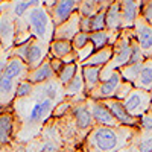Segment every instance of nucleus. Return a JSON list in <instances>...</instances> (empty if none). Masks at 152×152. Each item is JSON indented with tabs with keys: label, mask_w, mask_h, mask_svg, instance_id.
I'll list each match as a JSON object with an SVG mask.
<instances>
[{
	"label": "nucleus",
	"mask_w": 152,
	"mask_h": 152,
	"mask_svg": "<svg viewBox=\"0 0 152 152\" xmlns=\"http://www.w3.org/2000/svg\"><path fill=\"white\" fill-rule=\"evenodd\" d=\"M73 152H84V151H82V149H81V148H78V149H75V151H73Z\"/></svg>",
	"instance_id": "obj_46"
},
{
	"label": "nucleus",
	"mask_w": 152,
	"mask_h": 152,
	"mask_svg": "<svg viewBox=\"0 0 152 152\" xmlns=\"http://www.w3.org/2000/svg\"><path fill=\"white\" fill-rule=\"evenodd\" d=\"M56 75L52 69V66H50V61L49 58L46 61H43L38 67L29 70V75H28V81L32 82L34 85H38V84H44L50 79H55Z\"/></svg>",
	"instance_id": "obj_19"
},
{
	"label": "nucleus",
	"mask_w": 152,
	"mask_h": 152,
	"mask_svg": "<svg viewBox=\"0 0 152 152\" xmlns=\"http://www.w3.org/2000/svg\"><path fill=\"white\" fill-rule=\"evenodd\" d=\"M34 90H35V85L32 82H29L28 79L24 81H20L17 84V90H15V99H26V97H31L34 94Z\"/></svg>",
	"instance_id": "obj_31"
},
{
	"label": "nucleus",
	"mask_w": 152,
	"mask_h": 152,
	"mask_svg": "<svg viewBox=\"0 0 152 152\" xmlns=\"http://www.w3.org/2000/svg\"><path fill=\"white\" fill-rule=\"evenodd\" d=\"M0 152H14L12 146H0Z\"/></svg>",
	"instance_id": "obj_41"
},
{
	"label": "nucleus",
	"mask_w": 152,
	"mask_h": 152,
	"mask_svg": "<svg viewBox=\"0 0 152 152\" xmlns=\"http://www.w3.org/2000/svg\"><path fill=\"white\" fill-rule=\"evenodd\" d=\"M2 52H3V50H2V49H0V53H2Z\"/></svg>",
	"instance_id": "obj_48"
},
{
	"label": "nucleus",
	"mask_w": 152,
	"mask_h": 152,
	"mask_svg": "<svg viewBox=\"0 0 152 152\" xmlns=\"http://www.w3.org/2000/svg\"><path fill=\"white\" fill-rule=\"evenodd\" d=\"M132 88H134V85H132V84H129V82L123 81V82H122V85L119 87L117 93H116V99H119V100H125V97L131 93Z\"/></svg>",
	"instance_id": "obj_36"
},
{
	"label": "nucleus",
	"mask_w": 152,
	"mask_h": 152,
	"mask_svg": "<svg viewBox=\"0 0 152 152\" xmlns=\"http://www.w3.org/2000/svg\"><path fill=\"white\" fill-rule=\"evenodd\" d=\"M47 58H49V44L38 41L35 38H31L29 46H28V55H26L28 67L32 70V69L38 67Z\"/></svg>",
	"instance_id": "obj_14"
},
{
	"label": "nucleus",
	"mask_w": 152,
	"mask_h": 152,
	"mask_svg": "<svg viewBox=\"0 0 152 152\" xmlns=\"http://www.w3.org/2000/svg\"><path fill=\"white\" fill-rule=\"evenodd\" d=\"M37 6H41V0H15L14 3H11L9 8H6L14 18H21L28 14V12L32 9V8H37Z\"/></svg>",
	"instance_id": "obj_25"
},
{
	"label": "nucleus",
	"mask_w": 152,
	"mask_h": 152,
	"mask_svg": "<svg viewBox=\"0 0 152 152\" xmlns=\"http://www.w3.org/2000/svg\"><path fill=\"white\" fill-rule=\"evenodd\" d=\"M72 53H76L72 41L67 40H52L49 44V56L50 58H58V59H66Z\"/></svg>",
	"instance_id": "obj_22"
},
{
	"label": "nucleus",
	"mask_w": 152,
	"mask_h": 152,
	"mask_svg": "<svg viewBox=\"0 0 152 152\" xmlns=\"http://www.w3.org/2000/svg\"><path fill=\"white\" fill-rule=\"evenodd\" d=\"M75 104H76L75 99L66 97L64 100H61V102H58V104L55 105L53 113H52V117L56 119V120H59V119H62V117H66L67 114L72 111V108H73Z\"/></svg>",
	"instance_id": "obj_29"
},
{
	"label": "nucleus",
	"mask_w": 152,
	"mask_h": 152,
	"mask_svg": "<svg viewBox=\"0 0 152 152\" xmlns=\"http://www.w3.org/2000/svg\"><path fill=\"white\" fill-rule=\"evenodd\" d=\"M140 2H142V6H143L145 3H148V2H151V0H140Z\"/></svg>",
	"instance_id": "obj_45"
},
{
	"label": "nucleus",
	"mask_w": 152,
	"mask_h": 152,
	"mask_svg": "<svg viewBox=\"0 0 152 152\" xmlns=\"http://www.w3.org/2000/svg\"><path fill=\"white\" fill-rule=\"evenodd\" d=\"M29 67L28 64L24 62L23 59L17 58V56H9L8 58V64H6V69H5V76L11 79H15V81H24L28 79V75H29Z\"/></svg>",
	"instance_id": "obj_17"
},
{
	"label": "nucleus",
	"mask_w": 152,
	"mask_h": 152,
	"mask_svg": "<svg viewBox=\"0 0 152 152\" xmlns=\"http://www.w3.org/2000/svg\"><path fill=\"white\" fill-rule=\"evenodd\" d=\"M105 104V107L111 111V114L117 119V122L123 126H131V128H138V119L132 117L131 114L126 111L125 105H123V100H119L116 97H111V99H105L102 100Z\"/></svg>",
	"instance_id": "obj_11"
},
{
	"label": "nucleus",
	"mask_w": 152,
	"mask_h": 152,
	"mask_svg": "<svg viewBox=\"0 0 152 152\" xmlns=\"http://www.w3.org/2000/svg\"><path fill=\"white\" fill-rule=\"evenodd\" d=\"M134 38L140 47V50L143 52L146 59H152V26L142 17L138 15V18L134 23Z\"/></svg>",
	"instance_id": "obj_7"
},
{
	"label": "nucleus",
	"mask_w": 152,
	"mask_h": 152,
	"mask_svg": "<svg viewBox=\"0 0 152 152\" xmlns=\"http://www.w3.org/2000/svg\"><path fill=\"white\" fill-rule=\"evenodd\" d=\"M151 96H152V90H151ZM151 110H152V107H151Z\"/></svg>",
	"instance_id": "obj_47"
},
{
	"label": "nucleus",
	"mask_w": 152,
	"mask_h": 152,
	"mask_svg": "<svg viewBox=\"0 0 152 152\" xmlns=\"http://www.w3.org/2000/svg\"><path fill=\"white\" fill-rule=\"evenodd\" d=\"M138 132V128L131 126H99L88 132L81 145L84 152H117L128 148Z\"/></svg>",
	"instance_id": "obj_1"
},
{
	"label": "nucleus",
	"mask_w": 152,
	"mask_h": 152,
	"mask_svg": "<svg viewBox=\"0 0 152 152\" xmlns=\"http://www.w3.org/2000/svg\"><path fill=\"white\" fill-rule=\"evenodd\" d=\"M142 67H143V62H142V64H128V66L122 67L119 70V73L122 75L123 81L129 82V84H134L135 79H137V76H138V73H140V70H142Z\"/></svg>",
	"instance_id": "obj_30"
},
{
	"label": "nucleus",
	"mask_w": 152,
	"mask_h": 152,
	"mask_svg": "<svg viewBox=\"0 0 152 152\" xmlns=\"http://www.w3.org/2000/svg\"><path fill=\"white\" fill-rule=\"evenodd\" d=\"M129 146L132 152H152V132H143L138 129Z\"/></svg>",
	"instance_id": "obj_26"
},
{
	"label": "nucleus",
	"mask_w": 152,
	"mask_h": 152,
	"mask_svg": "<svg viewBox=\"0 0 152 152\" xmlns=\"http://www.w3.org/2000/svg\"><path fill=\"white\" fill-rule=\"evenodd\" d=\"M49 61H50V66H52L55 75L58 76V73L62 70V67H64V61H62V59H58V58H50V56H49Z\"/></svg>",
	"instance_id": "obj_39"
},
{
	"label": "nucleus",
	"mask_w": 152,
	"mask_h": 152,
	"mask_svg": "<svg viewBox=\"0 0 152 152\" xmlns=\"http://www.w3.org/2000/svg\"><path fill=\"white\" fill-rule=\"evenodd\" d=\"M3 11H5V8H3L2 5H0V15H2V14H3Z\"/></svg>",
	"instance_id": "obj_44"
},
{
	"label": "nucleus",
	"mask_w": 152,
	"mask_h": 152,
	"mask_svg": "<svg viewBox=\"0 0 152 152\" xmlns=\"http://www.w3.org/2000/svg\"><path fill=\"white\" fill-rule=\"evenodd\" d=\"M105 11H107V8H102L99 12H96L93 17H90L91 18V32H99V31H105L107 29Z\"/></svg>",
	"instance_id": "obj_32"
},
{
	"label": "nucleus",
	"mask_w": 152,
	"mask_h": 152,
	"mask_svg": "<svg viewBox=\"0 0 152 152\" xmlns=\"http://www.w3.org/2000/svg\"><path fill=\"white\" fill-rule=\"evenodd\" d=\"M146 58L143 55V52L140 50V47H138L137 41H134L132 44V52H131V59H129V64H142V62H145Z\"/></svg>",
	"instance_id": "obj_35"
},
{
	"label": "nucleus",
	"mask_w": 152,
	"mask_h": 152,
	"mask_svg": "<svg viewBox=\"0 0 152 152\" xmlns=\"http://www.w3.org/2000/svg\"><path fill=\"white\" fill-rule=\"evenodd\" d=\"M78 6H79L78 0H55L52 8H49L53 24L58 26V24L64 23L67 18H70L78 11Z\"/></svg>",
	"instance_id": "obj_12"
},
{
	"label": "nucleus",
	"mask_w": 152,
	"mask_h": 152,
	"mask_svg": "<svg viewBox=\"0 0 152 152\" xmlns=\"http://www.w3.org/2000/svg\"><path fill=\"white\" fill-rule=\"evenodd\" d=\"M117 152H132V149H131V146H128V148H125V149H120V151H117Z\"/></svg>",
	"instance_id": "obj_42"
},
{
	"label": "nucleus",
	"mask_w": 152,
	"mask_h": 152,
	"mask_svg": "<svg viewBox=\"0 0 152 152\" xmlns=\"http://www.w3.org/2000/svg\"><path fill=\"white\" fill-rule=\"evenodd\" d=\"M82 78L85 84V94L87 97L93 93V90L100 84V73L102 67H81Z\"/></svg>",
	"instance_id": "obj_23"
},
{
	"label": "nucleus",
	"mask_w": 152,
	"mask_h": 152,
	"mask_svg": "<svg viewBox=\"0 0 152 152\" xmlns=\"http://www.w3.org/2000/svg\"><path fill=\"white\" fill-rule=\"evenodd\" d=\"M140 15L152 26V0L148 3H145L142 8H140Z\"/></svg>",
	"instance_id": "obj_37"
},
{
	"label": "nucleus",
	"mask_w": 152,
	"mask_h": 152,
	"mask_svg": "<svg viewBox=\"0 0 152 152\" xmlns=\"http://www.w3.org/2000/svg\"><path fill=\"white\" fill-rule=\"evenodd\" d=\"M138 129L143 132H152V110L138 119Z\"/></svg>",
	"instance_id": "obj_34"
},
{
	"label": "nucleus",
	"mask_w": 152,
	"mask_h": 152,
	"mask_svg": "<svg viewBox=\"0 0 152 152\" xmlns=\"http://www.w3.org/2000/svg\"><path fill=\"white\" fill-rule=\"evenodd\" d=\"M85 102H87V107H88V110H90L96 125H99V126H119L120 125L117 122V119L111 114V111L105 107V104L102 102V100L87 97Z\"/></svg>",
	"instance_id": "obj_10"
},
{
	"label": "nucleus",
	"mask_w": 152,
	"mask_h": 152,
	"mask_svg": "<svg viewBox=\"0 0 152 152\" xmlns=\"http://www.w3.org/2000/svg\"><path fill=\"white\" fill-rule=\"evenodd\" d=\"M81 66H79V62H70V64H64V67H62V70L58 73L56 76V79L62 84V85H67L76 75H78Z\"/></svg>",
	"instance_id": "obj_28"
},
{
	"label": "nucleus",
	"mask_w": 152,
	"mask_h": 152,
	"mask_svg": "<svg viewBox=\"0 0 152 152\" xmlns=\"http://www.w3.org/2000/svg\"><path fill=\"white\" fill-rule=\"evenodd\" d=\"M79 23H81V14L76 11L75 14L70 18H67L64 23L55 26L53 40H67V41H72L75 38V35L81 32Z\"/></svg>",
	"instance_id": "obj_13"
},
{
	"label": "nucleus",
	"mask_w": 152,
	"mask_h": 152,
	"mask_svg": "<svg viewBox=\"0 0 152 152\" xmlns=\"http://www.w3.org/2000/svg\"><path fill=\"white\" fill-rule=\"evenodd\" d=\"M79 28H81V32L91 34V18H90V17H82V15H81Z\"/></svg>",
	"instance_id": "obj_38"
},
{
	"label": "nucleus",
	"mask_w": 152,
	"mask_h": 152,
	"mask_svg": "<svg viewBox=\"0 0 152 152\" xmlns=\"http://www.w3.org/2000/svg\"><path fill=\"white\" fill-rule=\"evenodd\" d=\"M105 21L107 29L111 32H120L123 31V21H122V9H120V0H113L105 11Z\"/></svg>",
	"instance_id": "obj_18"
},
{
	"label": "nucleus",
	"mask_w": 152,
	"mask_h": 152,
	"mask_svg": "<svg viewBox=\"0 0 152 152\" xmlns=\"http://www.w3.org/2000/svg\"><path fill=\"white\" fill-rule=\"evenodd\" d=\"M26 24L29 28V32L32 38L35 40L50 44V41L53 40V32H55V24L50 15V11L47 6H37L32 8L26 15H24Z\"/></svg>",
	"instance_id": "obj_3"
},
{
	"label": "nucleus",
	"mask_w": 152,
	"mask_h": 152,
	"mask_svg": "<svg viewBox=\"0 0 152 152\" xmlns=\"http://www.w3.org/2000/svg\"><path fill=\"white\" fill-rule=\"evenodd\" d=\"M135 41L132 29H123L120 31L116 43L113 44V58L108 64L102 69L100 73V81H107L114 72H119L122 67L129 64L132 44Z\"/></svg>",
	"instance_id": "obj_2"
},
{
	"label": "nucleus",
	"mask_w": 152,
	"mask_h": 152,
	"mask_svg": "<svg viewBox=\"0 0 152 152\" xmlns=\"http://www.w3.org/2000/svg\"><path fill=\"white\" fill-rule=\"evenodd\" d=\"M9 2H12V0H0V5L2 3H9Z\"/></svg>",
	"instance_id": "obj_43"
},
{
	"label": "nucleus",
	"mask_w": 152,
	"mask_h": 152,
	"mask_svg": "<svg viewBox=\"0 0 152 152\" xmlns=\"http://www.w3.org/2000/svg\"><path fill=\"white\" fill-rule=\"evenodd\" d=\"M15 18L8 9H5L0 15V49L6 53L11 52L15 46Z\"/></svg>",
	"instance_id": "obj_6"
},
{
	"label": "nucleus",
	"mask_w": 152,
	"mask_h": 152,
	"mask_svg": "<svg viewBox=\"0 0 152 152\" xmlns=\"http://www.w3.org/2000/svg\"><path fill=\"white\" fill-rule=\"evenodd\" d=\"M140 8H142L140 0H120L123 29H132L134 28L135 20L140 15Z\"/></svg>",
	"instance_id": "obj_15"
},
{
	"label": "nucleus",
	"mask_w": 152,
	"mask_h": 152,
	"mask_svg": "<svg viewBox=\"0 0 152 152\" xmlns=\"http://www.w3.org/2000/svg\"><path fill=\"white\" fill-rule=\"evenodd\" d=\"M18 81L2 76L0 79V110H8L15 102V90Z\"/></svg>",
	"instance_id": "obj_16"
},
{
	"label": "nucleus",
	"mask_w": 152,
	"mask_h": 152,
	"mask_svg": "<svg viewBox=\"0 0 152 152\" xmlns=\"http://www.w3.org/2000/svg\"><path fill=\"white\" fill-rule=\"evenodd\" d=\"M8 58H9V55L6 52L0 53V79H2V76L5 73V69H6V64H8Z\"/></svg>",
	"instance_id": "obj_40"
},
{
	"label": "nucleus",
	"mask_w": 152,
	"mask_h": 152,
	"mask_svg": "<svg viewBox=\"0 0 152 152\" xmlns=\"http://www.w3.org/2000/svg\"><path fill=\"white\" fill-rule=\"evenodd\" d=\"M119 34L120 32H111L108 29L99 31V32H91L90 34V43H91V46L94 49V52L107 47V46H113L114 43H116Z\"/></svg>",
	"instance_id": "obj_21"
},
{
	"label": "nucleus",
	"mask_w": 152,
	"mask_h": 152,
	"mask_svg": "<svg viewBox=\"0 0 152 152\" xmlns=\"http://www.w3.org/2000/svg\"><path fill=\"white\" fill-rule=\"evenodd\" d=\"M18 123L12 107L0 111V146H12L17 137Z\"/></svg>",
	"instance_id": "obj_5"
},
{
	"label": "nucleus",
	"mask_w": 152,
	"mask_h": 152,
	"mask_svg": "<svg viewBox=\"0 0 152 152\" xmlns=\"http://www.w3.org/2000/svg\"><path fill=\"white\" fill-rule=\"evenodd\" d=\"M32 96L41 97V99H50V100H53L55 104H58V102L66 99V88L55 78V79H50L44 84L35 85V90H34Z\"/></svg>",
	"instance_id": "obj_9"
},
{
	"label": "nucleus",
	"mask_w": 152,
	"mask_h": 152,
	"mask_svg": "<svg viewBox=\"0 0 152 152\" xmlns=\"http://www.w3.org/2000/svg\"><path fill=\"white\" fill-rule=\"evenodd\" d=\"M123 78L119 72H114L107 81H100V84L93 90V93L88 96L90 99H96V100H105V99H111L116 97V93L119 90V87L122 85Z\"/></svg>",
	"instance_id": "obj_8"
},
{
	"label": "nucleus",
	"mask_w": 152,
	"mask_h": 152,
	"mask_svg": "<svg viewBox=\"0 0 152 152\" xmlns=\"http://www.w3.org/2000/svg\"><path fill=\"white\" fill-rule=\"evenodd\" d=\"M102 8H108V5H104L100 0H82L78 6V12L82 17H93Z\"/></svg>",
	"instance_id": "obj_27"
},
{
	"label": "nucleus",
	"mask_w": 152,
	"mask_h": 152,
	"mask_svg": "<svg viewBox=\"0 0 152 152\" xmlns=\"http://www.w3.org/2000/svg\"><path fill=\"white\" fill-rule=\"evenodd\" d=\"M111 58H113V46H107L100 50H96L90 58H87L79 66L81 67H102L104 69L111 61Z\"/></svg>",
	"instance_id": "obj_20"
},
{
	"label": "nucleus",
	"mask_w": 152,
	"mask_h": 152,
	"mask_svg": "<svg viewBox=\"0 0 152 152\" xmlns=\"http://www.w3.org/2000/svg\"><path fill=\"white\" fill-rule=\"evenodd\" d=\"M72 44H73V49H75L76 53L81 52L82 49H85L88 44H90V34H85V32L76 34L75 38L72 40Z\"/></svg>",
	"instance_id": "obj_33"
},
{
	"label": "nucleus",
	"mask_w": 152,
	"mask_h": 152,
	"mask_svg": "<svg viewBox=\"0 0 152 152\" xmlns=\"http://www.w3.org/2000/svg\"><path fill=\"white\" fill-rule=\"evenodd\" d=\"M123 105L132 117L140 119L143 114L151 111V107H152L151 91L140 90V88H132L131 93L125 97Z\"/></svg>",
	"instance_id": "obj_4"
},
{
	"label": "nucleus",
	"mask_w": 152,
	"mask_h": 152,
	"mask_svg": "<svg viewBox=\"0 0 152 152\" xmlns=\"http://www.w3.org/2000/svg\"><path fill=\"white\" fill-rule=\"evenodd\" d=\"M132 85L134 88H140V90H146V91L152 90V59H146L143 62V67Z\"/></svg>",
	"instance_id": "obj_24"
}]
</instances>
